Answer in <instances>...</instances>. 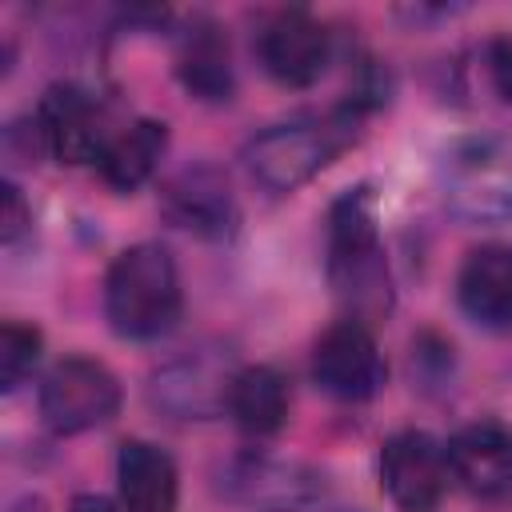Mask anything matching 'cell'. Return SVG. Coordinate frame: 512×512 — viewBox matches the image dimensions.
<instances>
[{"mask_svg": "<svg viewBox=\"0 0 512 512\" xmlns=\"http://www.w3.org/2000/svg\"><path fill=\"white\" fill-rule=\"evenodd\" d=\"M360 124H364V108L360 104H336L324 116H296V120H280L264 132H256L240 160L248 168V176L272 192H296L300 184H308L316 172H324L344 148H352L360 140Z\"/></svg>", "mask_w": 512, "mask_h": 512, "instance_id": "obj_1", "label": "cell"}, {"mask_svg": "<svg viewBox=\"0 0 512 512\" xmlns=\"http://www.w3.org/2000/svg\"><path fill=\"white\" fill-rule=\"evenodd\" d=\"M324 268L336 300L348 308V320L372 324L392 308V276L368 188H352L328 208Z\"/></svg>", "mask_w": 512, "mask_h": 512, "instance_id": "obj_2", "label": "cell"}, {"mask_svg": "<svg viewBox=\"0 0 512 512\" xmlns=\"http://www.w3.org/2000/svg\"><path fill=\"white\" fill-rule=\"evenodd\" d=\"M184 308L180 272L164 244L140 240L124 248L104 276V316L124 340H156L176 328Z\"/></svg>", "mask_w": 512, "mask_h": 512, "instance_id": "obj_3", "label": "cell"}, {"mask_svg": "<svg viewBox=\"0 0 512 512\" xmlns=\"http://www.w3.org/2000/svg\"><path fill=\"white\" fill-rule=\"evenodd\" d=\"M440 196L448 212L472 224L512 216V132L488 128L456 140L440 160Z\"/></svg>", "mask_w": 512, "mask_h": 512, "instance_id": "obj_4", "label": "cell"}, {"mask_svg": "<svg viewBox=\"0 0 512 512\" xmlns=\"http://www.w3.org/2000/svg\"><path fill=\"white\" fill-rule=\"evenodd\" d=\"M216 488L224 500L248 512H304L328 492V476L304 460L240 452L216 472Z\"/></svg>", "mask_w": 512, "mask_h": 512, "instance_id": "obj_5", "label": "cell"}, {"mask_svg": "<svg viewBox=\"0 0 512 512\" xmlns=\"http://www.w3.org/2000/svg\"><path fill=\"white\" fill-rule=\"evenodd\" d=\"M120 408V380L92 356H64L40 380V420L56 436H76L108 424Z\"/></svg>", "mask_w": 512, "mask_h": 512, "instance_id": "obj_6", "label": "cell"}, {"mask_svg": "<svg viewBox=\"0 0 512 512\" xmlns=\"http://www.w3.org/2000/svg\"><path fill=\"white\" fill-rule=\"evenodd\" d=\"M236 360L220 344H200L180 352L176 360L160 364L152 372L148 396L160 412L176 420H208L228 408V392L236 380Z\"/></svg>", "mask_w": 512, "mask_h": 512, "instance_id": "obj_7", "label": "cell"}, {"mask_svg": "<svg viewBox=\"0 0 512 512\" xmlns=\"http://www.w3.org/2000/svg\"><path fill=\"white\" fill-rule=\"evenodd\" d=\"M312 380L320 392L344 404H364L380 396V388L388 384V364L372 328L348 316L324 328L312 344Z\"/></svg>", "mask_w": 512, "mask_h": 512, "instance_id": "obj_8", "label": "cell"}, {"mask_svg": "<svg viewBox=\"0 0 512 512\" xmlns=\"http://www.w3.org/2000/svg\"><path fill=\"white\" fill-rule=\"evenodd\" d=\"M160 216L180 228V232H192L196 240H212V244H224L236 236L240 228V204H236V192L228 184V176L208 164V160H196V164H184L180 172H172L160 188Z\"/></svg>", "mask_w": 512, "mask_h": 512, "instance_id": "obj_9", "label": "cell"}, {"mask_svg": "<svg viewBox=\"0 0 512 512\" xmlns=\"http://www.w3.org/2000/svg\"><path fill=\"white\" fill-rule=\"evenodd\" d=\"M256 60L280 88H312L332 60V36L312 12L284 8L260 24Z\"/></svg>", "mask_w": 512, "mask_h": 512, "instance_id": "obj_10", "label": "cell"}, {"mask_svg": "<svg viewBox=\"0 0 512 512\" xmlns=\"http://www.w3.org/2000/svg\"><path fill=\"white\" fill-rule=\"evenodd\" d=\"M448 476V452L424 428H404L380 448V484L400 512H436Z\"/></svg>", "mask_w": 512, "mask_h": 512, "instance_id": "obj_11", "label": "cell"}, {"mask_svg": "<svg viewBox=\"0 0 512 512\" xmlns=\"http://www.w3.org/2000/svg\"><path fill=\"white\" fill-rule=\"evenodd\" d=\"M36 124L48 144V156H56L60 164L100 160L104 144L112 140V136H104V112H100L96 96L72 80H56L40 96Z\"/></svg>", "mask_w": 512, "mask_h": 512, "instance_id": "obj_12", "label": "cell"}, {"mask_svg": "<svg viewBox=\"0 0 512 512\" xmlns=\"http://www.w3.org/2000/svg\"><path fill=\"white\" fill-rule=\"evenodd\" d=\"M456 300L472 324L488 332H508L512 328V244L492 240L472 248L456 276Z\"/></svg>", "mask_w": 512, "mask_h": 512, "instance_id": "obj_13", "label": "cell"}, {"mask_svg": "<svg viewBox=\"0 0 512 512\" xmlns=\"http://www.w3.org/2000/svg\"><path fill=\"white\" fill-rule=\"evenodd\" d=\"M452 476L476 496H500L512 488V428L496 420H480L460 428L448 440Z\"/></svg>", "mask_w": 512, "mask_h": 512, "instance_id": "obj_14", "label": "cell"}, {"mask_svg": "<svg viewBox=\"0 0 512 512\" xmlns=\"http://www.w3.org/2000/svg\"><path fill=\"white\" fill-rule=\"evenodd\" d=\"M176 76L188 88V96H196L204 104H228L236 96L232 48H228V36L216 20L196 16L184 28L180 52H176Z\"/></svg>", "mask_w": 512, "mask_h": 512, "instance_id": "obj_15", "label": "cell"}, {"mask_svg": "<svg viewBox=\"0 0 512 512\" xmlns=\"http://www.w3.org/2000/svg\"><path fill=\"white\" fill-rule=\"evenodd\" d=\"M116 492L124 512H176L180 476L172 456L148 440H124L116 452Z\"/></svg>", "mask_w": 512, "mask_h": 512, "instance_id": "obj_16", "label": "cell"}, {"mask_svg": "<svg viewBox=\"0 0 512 512\" xmlns=\"http://www.w3.org/2000/svg\"><path fill=\"white\" fill-rule=\"evenodd\" d=\"M288 408H292V392L280 368L248 364L236 372L232 392H228V416L248 436H276L288 424Z\"/></svg>", "mask_w": 512, "mask_h": 512, "instance_id": "obj_17", "label": "cell"}, {"mask_svg": "<svg viewBox=\"0 0 512 512\" xmlns=\"http://www.w3.org/2000/svg\"><path fill=\"white\" fill-rule=\"evenodd\" d=\"M168 152V124L164 120H132L124 132H116L96 168H100V180L116 192H136L164 160Z\"/></svg>", "mask_w": 512, "mask_h": 512, "instance_id": "obj_18", "label": "cell"}, {"mask_svg": "<svg viewBox=\"0 0 512 512\" xmlns=\"http://www.w3.org/2000/svg\"><path fill=\"white\" fill-rule=\"evenodd\" d=\"M40 352H44L40 328L20 324V320H4V328H0V388L16 392L36 372Z\"/></svg>", "mask_w": 512, "mask_h": 512, "instance_id": "obj_19", "label": "cell"}, {"mask_svg": "<svg viewBox=\"0 0 512 512\" xmlns=\"http://www.w3.org/2000/svg\"><path fill=\"white\" fill-rule=\"evenodd\" d=\"M412 376L420 384H444L452 376V344L432 332L412 340Z\"/></svg>", "mask_w": 512, "mask_h": 512, "instance_id": "obj_20", "label": "cell"}, {"mask_svg": "<svg viewBox=\"0 0 512 512\" xmlns=\"http://www.w3.org/2000/svg\"><path fill=\"white\" fill-rule=\"evenodd\" d=\"M4 152H8L12 164H36V156H48V144H44V136H40L36 116L12 120V124L4 128Z\"/></svg>", "mask_w": 512, "mask_h": 512, "instance_id": "obj_21", "label": "cell"}, {"mask_svg": "<svg viewBox=\"0 0 512 512\" xmlns=\"http://www.w3.org/2000/svg\"><path fill=\"white\" fill-rule=\"evenodd\" d=\"M28 228H32V208H28L24 192L12 180H4L0 184V240L4 244H16Z\"/></svg>", "mask_w": 512, "mask_h": 512, "instance_id": "obj_22", "label": "cell"}, {"mask_svg": "<svg viewBox=\"0 0 512 512\" xmlns=\"http://www.w3.org/2000/svg\"><path fill=\"white\" fill-rule=\"evenodd\" d=\"M488 80L496 96L512 104V36H496L488 44Z\"/></svg>", "mask_w": 512, "mask_h": 512, "instance_id": "obj_23", "label": "cell"}, {"mask_svg": "<svg viewBox=\"0 0 512 512\" xmlns=\"http://www.w3.org/2000/svg\"><path fill=\"white\" fill-rule=\"evenodd\" d=\"M68 512H116V504L108 496H100V492H80V496H72Z\"/></svg>", "mask_w": 512, "mask_h": 512, "instance_id": "obj_24", "label": "cell"}, {"mask_svg": "<svg viewBox=\"0 0 512 512\" xmlns=\"http://www.w3.org/2000/svg\"><path fill=\"white\" fill-rule=\"evenodd\" d=\"M8 512H48V500L36 496V492H24V496H16V500L8 504Z\"/></svg>", "mask_w": 512, "mask_h": 512, "instance_id": "obj_25", "label": "cell"}]
</instances>
